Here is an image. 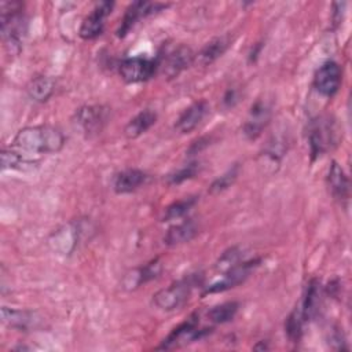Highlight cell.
I'll list each match as a JSON object with an SVG mask.
<instances>
[{
    "mask_svg": "<svg viewBox=\"0 0 352 352\" xmlns=\"http://www.w3.org/2000/svg\"><path fill=\"white\" fill-rule=\"evenodd\" d=\"M327 186L330 188L331 195L340 202L346 201L349 197V179L342 169V166L333 161L327 170Z\"/></svg>",
    "mask_w": 352,
    "mask_h": 352,
    "instance_id": "obj_20",
    "label": "cell"
},
{
    "mask_svg": "<svg viewBox=\"0 0 352 352\" xmlns=\"http://www.w3.org/2000/svg\"><path fill=\"white\" fill-rule=\"evenodd\" d=\"M147 180V173L136 169L128 168L118 172L113 179V188L117 194H128L138 190Z\"/></svg>",
    "mask_w": 352,
    "mask_h": 352,
    "instance_id": "obj_18",
    "label": "cell"
},
{
    "mask_svg": "<svg viewBox=\"0 0 352 352\" xmlns=\"http://www.w3.org/2000/svg\"><path fill=\"white\" fill-rule=\"evenodd\" d=\"M198 232H199V227L194 220L191 219L183 220L182 223L173 224L172 227L168 228L164 236V242L168 246L183 245L192 241L198 235Z\"/></svg>",
    "mask_w": 352,
    "mask_h": 352,
    "instance_id": "obj_19",
    "label": "cell"
},
{
    "mask_svg": "<svg viewBox=\"0 0 352 352\" xmlns=\"http://www.w3.org/2000/svg\"><path fill=\"white\" fill-rule=\"evenodd\" d=\"M198 283H199V275L184 276L170 283L169 286L158 290L153 296V304L158 309L166 311V312L179 309L188 301L192 287Z\"/></svg>",
    "mask_w": 352,
    "mask_h": 352,
    "instance_id": "obj_4",
    "label": "cell"
},
{
    "mask_svg": "<svg viewBox=\"0 0 352 352\" xmlns=\"http://www.w3.org/2000/svg\"><path fill=\"white\" fill-rule=\"evenodd\" d=\"M195 60V54L187 45H177L170 52L166 54L165 59L160 66H162V72L168 78L177 77L182 72L188 69Z\"/></svg>",
    "mask_w": 352,
    "mask_h": 352,
    "instance_id": "obj_14",
    "label": "cell"
},
{
    "mask_svg": "<svg viewBox=\"0 0 352 352\" xmlns=\"http://www.w3.org/2000/svg\"><path fill=\"white\" fill-rule=\"evenodd\" d=\"M107 117H109L107 109L96 104L82 106L74 114L76 124L82 129V132L87 136L99 133L103 129L104 124L107 122Z\"/></svg>",
    "mask_w": 352,
    "mask_h": 352,
    "instance_id": "obj_11",
    "label": "cell"
},
{
    "mask_svg": "<svg viewBox=\"0 0 352 352\" xmlns=\"http://www.w3.org/2000/svg\"><path fill=\"white\" fill-rule=\"evenodd\" d=\"M22 8L23 6L19 1L0 3L1 37L12 55L19 54L28 32V18L23 14Z\"/></svg>",
    "mask_w": 352,
    "mask_h": 352,
    "instance_id": "obj_2",
    "label": "cell"
},
{
    "mask_svg": "<svg viewBox=\"0 0 352 352\" xmlns=\"http://www.w3.org/2000/svg\"><path fill=\"white\" fill-rule=\"evenodd\" d=\"M65 135L51 125H33L19 129L14 138V146L30 155L52 154L65 146Z\"/></svg>",
    "mask_w": 352,
    "mask_h": 352,
    "instance_id": "obj_1",
    "label": "cell"
},
{
    "mask_svg": "<svg viewBox=\"0 0 352 352\" xmlns=\"http://www.w3.org/2000/svg\"><path fill=\"white\" fill-rule=\"evenodd\" d=\"M161 271H162V264H161L160 258H154L150 263L129 271L122 279V286L128 290H133V289L158 278Z\"/></svg>",
    "mask_w": 352,
    "mask_h": 352,
    "instance_id": "obj_17",
    "label": "cell"
},
{
    "mask_svg": "<svg viewBox=\"0 0 352 352\" xmlns=\"http://www.w3.org/2000/svg\"><path fill=\"white\" fill-rule=\"evenodd\" d=\"M199 170V165L197 162H190L177 170L168 175V183L169 184H180L188 179H192Z\"/></svg>",
    "mask_w": 352,
    "mask_h": 352,
    "instance_id": "obj_31",
    "label": "cell"
},
{
    "mask_svg": "<svg viewBox=\"0 0 352 352\" xmlns=\"http://www.w3.org/2000/svg\"><path fill=\"white\" fill-rule=\"evenodd\" d=\"M208 110H209V104L204 99L191 103L188 107H186L182 111V114L176 120L175 129L180 133H190L201 124V121L205 118Z\"/></svg>",
    "mask_w": 352,
    "mask_h": 352,
    "instance_id": "obj_16",
    "label": "cell"
},
{
    "mask_svg": "<svg viewBox=\"0 0 352 352\" xmlns=\"http://www.w3.org/2000/svg\"><path fill=\"white\" fill-rule=\"evenodd\" d=\"M1 320L8 327L19 331H29L40 324V318L37 312L30 309H18L8 307L1 308Z\"/></svg>",
    "mask_w": 352,
    "mask_h": 352,
    "instance_id": "obj_15",
    "label": "cell"
},
{
    "mask_svg": "<svg viewBox=\"0 0 352 352\" xmlns=\"http://www.w3.org/2000/svg\"><path fill=\"white\" fill-rule=\"evenodd\" d=\"M230 47V38L227 36L216 37L206 43L198 54H195V60L194 63H198L201 66H208L216 62L219 58L224 55L227 48Z\"/></svg>",
    "mask_w": 352,
    "mask_h": 352,
    "instance_id": "obj_23",
    "label": "cell"
},
{
    "mask_svg": "<svg viewBox=\"0 0 352 352\" xmlns=\"http://www.w3.org/2000/svg\"><path fill=\"white\" fill-rule=\"evenodd\" d=\"M198 315H191L187 320L180 323L169 333V336L162 341L158 349H170L179 346L180 344L192 342L204 338L206 334L210 333V329H198Z\"/></svg>",
    "mask_w": 352,
    "mask_h": 352,
    "instance_id": "obj_8",
    "label": "cell"
},
{
    "mask_svg": "<svg viewBox=\"0 0 352 352\" xmlns=\"http://www.w3.org/2000/svg\"><path fill=\"white\" fill-rule=\"evenodd\" d=\"M305 320L302 318V314L300 311V307L297 305L286 318L285 322V331L287 334V338L292 342H298L301 340L302 336V326H304Z\"/></svg>",
    "mask_w": 352,
    "mask_h": 352,
    "instance_id": "obj_28",
    "label": "cell"
},
{
    "mask_svg": "<svg viewBox=\"0 0 352 352\" xmlns=\"http://www.w3.org/2000/svg\"><path fill=\"white\" fill-rule=\"evenodd\" d=\"M239 102V91L236 88H228L221 99V103L226 109H232Z\"/></svg>",
    "mask_w": 352,
    "mask_h": 352,
    "instance_id": "obj_32",
    "label": "cell"
},
{
    "mask_svg": "<svg viewBox=\"0 0 352 352\" xmlns=\"http://www.w3.org/2000/svg\"><path fill=\"white\" fill-rule=\"evenodd\" d=\"M260 261H261L260 258L243 260L236 267H234L230 271L224 272L221 275V279H219V280L213 282L212 285L206 286L202 294L205 296V294H212V293H221V292L230 290V289L241 285L242 282L246 280V278L252 274V271L258 267Z\"/></svg>",
    "mask_w": 352,
    "mask_h": 352,
    "instance_id": "obj_7",
    "label": "cell"
},
{
    "mask_svg": "<svg viewBox=\"0 0 352 352\" xmlns=\"http://www.w3.org/2000/svg\"><path fill=\"white\" fill-rule=\"evenodd\" d=\"M114 7L113 1L96 3L94 10L82 19L78 34L84 40H94L103 33L104 19L111 14Z\"/></svg>",
    "mask_w": 352,
    "mask_h": 352,
    "instance_id": "obj_10",
    "label": "cell"
},
{
    "mask_svg": "<svg viewBox=\"0 0 352 352\" xmlns=\"http://www.w3.org/2000/svg\"><path fill=\"white\" fill-rule=\"evenodd\" d=\"M342 81V69L334 60L324 62L315 73L314 87L315 89L326 98L334 96Z\"/></svg>",
    "mask_w": 352,
    "mask_h": 352,
    "instance_id": "obj_9",
    "label": "cell"
},
{
    "mask_svg": "<svg viewBox=\"0 0 352 352\" xmlns=\"http://www.w3.org/2000/svg\"><path fill=\"white\" fill-rule=\"evenodd\" d=\"M206 146H208V140H206V139L201 138V139L195 140V142L190 146V148H188V155L198 154V153L201 151V148H204V147H206Z\"/></svg>",
    "mask_w": 352,
    "mask_h": 352,
    "instance_id": "obj_33",
    "label": "cell"
},
{
    "mask_svg": "<svg viewBox=\"0 0 352 352\" xmlns=\"http://www.w3.org/2000/svg\"><path fill=\"white\" fill-rule=\"evenodd\" d=\"M270 121H271V107L264 100H256L252 104L249 114L245 120V124L242 126L243 135L249 140L257 139L263 133V131L267 128Z\"/></svg>",
    "mask_w": 352,
    "mask_h": 352,
    "instance_id": "obj_12",
    "label": "cell"
},
{
    "mask_svg": "<svg viewBox=\"0 0 352 352\" xmlns=\"http://www.w3.org/2000/svg\"><path fill=\"white\" fill-rule=\"evenodd\" d=\"M238 309H239V304L236 301H227V302L212 307L208 311L206 316L212 323L223 324V323L231 322L235 318Z\"/></svg>",
    "mask_w": 352,
    "mask_h": 352,
    "instance_id": "obj_26",
    "label": "cell"
},
{
    "mask_svg": "<svg viewBox=\"0 0 352 352\" xmlns=\"http://www.w3.org/2000/svg\"><path fill=\"white\" fill-rule=\"evenodd\" d=\"M308 146L312 161L333 150L340 140V129L334 118L320 116L308 125Z\"/></svg>",
    "mask_w": 352,
    "mask_h": 352,
    "instance_id": "obj_3",
    "label": "cell"
},
{
    "mask_svg": "<svg viewBox=\"0 0 352 352\" xmlns=\"http://www.w3.org/2000/svg\"><path fill=\"white\" fill-rule=\"evenodd\" d=\"M84 224L81 221H72L56 231H54L48 239L50 248L62 256H70L77 248L84 235Z\"/></svg>",
    "mask_w": 352,
    "mask_h": 352,
    "instance_id": "obj_5",
    "label": "cell"
},
{
    "mask_svg": "<svg viewBox=\"0 0 352 352\" xmlns=\"http://www.w3.org/2000/svg\"><path fill=\"white\" fill-rule=\"evenodd\" d=\"M158 67H160L158 59L132 56V58L124 59L120 63L118 72H120L121 78L125 82L136 84V82H143V81L150 80L155 74Z\"/></svg>",
    "mask_w": 352,
    "mask_h": 352,
    "instance_id": "obj_6",
    "label": "cell"
},
{
    "mask_svg": "<svg viewBox=\"0 0 352 352\" xmlns=\"http://www.w3.org/2000/svg\"><path fill=\"white\" fill-rule=\"evenodd\" d=\"M38 166V161L33 155L21 150H3L1 151V169L3 170H33Z\"/></svg>",
    "mask_w": 352,
    "mask_h": 352,
    "instance_id": "obj_21",
    "label": "cell"
},
{
    "mask_svg": "<svg viewBox=\"0 0 352 352\" xmlns=\"http://www.w3.org/2000/svg\"><path fill=\"white\" fill-rule=\"evenodd\" d=\"M155 122H157V113L150 109H144L126 122L124 128V135L128 139H136L142 136L144 132H147Z\"/></svg>",
    "mask_w": 352,
    "mask_h": 352,
    "instance_id": "obj_24",
    "label": "cell"
},
{
    "mask_svg": "<svg viewBox=\"0 0 352 352\" xmlns=\"http://www.w3.org/2000/svg\"><path fill=\"white\" fill-rule=\"evenodd\" d=\"M166 6L160 4V3H148V1H133L132 4H129V7L126 8L124 18L117 29V36L118 37H124L129 33V30L143 18L165 8Z\"/></svg>",
    "mask_w": 352,
    "mask_h": 352,
    "instance_id": "obj_13",
    "label": "cell"
},
{
    "mask_svg": "<svg viewBox=\"0 0 352 352\" xmlns=\"http://www.w3.org/2000/svg\"><path fill=\"white\" fill-rule=\"evenodd\" d=\"M320 283L318 279H311L305 287L302 300L300 302V311L302 314V318L305 322L312 320L318 312H319V307H320Z\"/></svg>",
    "mask_w": 352,
    "mask_h": 352,
    "instance_id": "obj_22",
    "label": "cell"
},
{
    "mask_svg": "<svg viewBox=\"0 0 352 352\" xmlns=\"http://www.w3.org/2000/svg\"><path fill=\"white\" fill-rule=\"evenodd\" d=\"M54 92H55V81L48 76H37L32 78L28 85L29 98L38 103L48 100Z\"/></svg>",
    "mask_w": 352,
    "mask_h": 352,
    "instance_id": "obj_25",
    "label": "cell"
},
{
    "mask_svg": "<svg viewBox=\"0 0 352 352\" xmlns=\"http://www.w3.org/2000/svg\"><path fill=\"white\" fill-rule=\"evenodd\" d=\"M197 202V198L195 197H188V198H184V199H179L173 204H170L166 209H165V213H164V217L162 220L164 221H170V220H177L180 217H183L184 214L188 213V210L195 205Z\"/></svg>",
    "mask_w": 352,
    "mask_h": 352,
    "instance_id": "obj_29",
    "label": "cell"
},
{
    "mask_svg": "<svg viewBox=\"0 0 352 352\" xmlns=\"http://www.w3.org/2000/svg\"><path fill=\"white\" fill-rule=\"evenodd\" d=\"M243 261V249L239 246H232L223 252V254L219 257V260L214 264V270L220 274H224L230 271L231 268L236 267Z\"/></svg>",
    "mask_w": 352,
    "mask_h": 352,
    "instance_id": "obj_27",
    "label": "cell"
},
{
    "mask_svg": "<svg viewBox=\"0 0 352 352\" xmlns=\"http://www.w3.org/2000/svg\"><path fill=\"white\" fill-rule=\"evenodd\" d=\"M239 173V166L234 165L232 168H230L228 170H226L223 175H220L219 177H216L212 184L209 186V192L210 194H219L223 192L224 190H227L228 187H231L234 184V182L236 180Z\"/></svg>",
    "mask_w": 352,
    "mask_h": 352,
    "instance_id": "obj_30",
    "label": "cell"
}]
</instances>
